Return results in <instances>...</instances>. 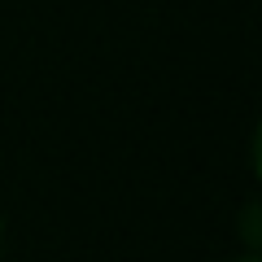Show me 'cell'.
Wrapping results in <instances>:
<instances>
[{"label": "cell", "mask_w": 262, "mask_h": 262, "mask_svg": "<svg viewBox=\"0 0 262 262\" xmlns=\"http://www.w3.org/2000/svg\"><path fill=\"white\" fill-rule=\"evenodd\" d=\"M245 245H249V249H258V206L245 210Z\"/></svg>", "instance_id": "obj_1"}, {"label": "cell", "mask_w": 262, "mask_h": 262, "mask_svg": "<svg viewBox=\"0 0 262 262\" xmlns=\"http://www.w3.org/2000/svg\"><path fill=\"white\" fill-rule=\"evenodd\" d=\"M0 249H5V227H0Z\"/></svg>", "instance_id": "obj_2"}, {"label": "cell", "mask_w": 262, "mask_h": 262, "mask_svg": "<svg viewBox=\"0 0 262 262\" xmlns=\"http://www.w3.org/2000/svg\"><path fill=\"white\" fill-rule=\"evenodd\" d=\"M241 262H258V258H241Z\"/></svg>", "instance_id": "obj_3"}]
</instances>
